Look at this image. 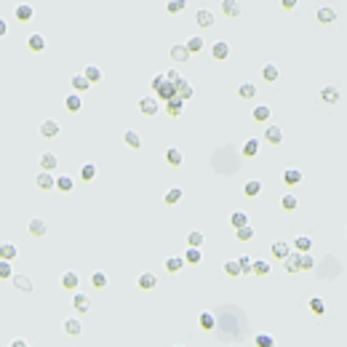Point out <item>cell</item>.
<instances>
[{
	"label": "cell",
	"instance_id": "6da1fadb",
	"mask_svg": "<svg viewBox=\"0 0 347 347\" xmlns=\"http://www.w3.org/2000/svg\"><path fill=\"white\" fill-rule=\"evenodd\" d=\"M150 88L155 91V99L158 102H171L176 96V86L171 80H166V75H155L153 83H150Z\"/></svg>",
	"mask_w": 347,
	"mask_h": 347
},
{
	"label": "cell",
	"instance_id": "7a4b0ae2",
	"mask_svg": "<svg viewBox=\"0 0 347 347\" xmlns=\"http://www.w3.org/2000/svg\"><path fill=\"white\" fill-rule=\"evenodd\" d=\"M38 163H40V171L54 174V171H56V166H59V158H56L54 153H43L40 158H38Z\"/></svg>",
	"mask_w": 347,
	"mask_h": 347
},
{
	"label": "cell",
	"instance_id": "3957f363",
	"mask_svg": "<svg viewBox=\"0 0 347 347\" xmlns=\"http://www.w3.org/2000/svg\"><path fill=\"white\" fill-rule=\"evenodd\" d=\"M315 19L320 24H334L337 22V11H334L331 5H320V8L315 11Z\"/></svg>",
	"mask_w": 347,
	"mask_h": 347
},
{
	"label": "cell",
	"instance_id": "277c9868",
	"mask_svg": "<svg viewBox=\"0 0 347 347\" xmlns=\"http://www.w3.org/2000/svg\"><path fill=\"white\" fill-rule=\"evenodd\" d=\"M59 283H62V289L64 291H75L77 289V283H80V278H77V272H73V270H67L59 278Z\"/></svg>",
	"mask_w": 347,
	"mask_h": 347
},
{
	"label": "cell",
	"instance_id": "5b68a950",
	"mask_svg": "<svg viewBox=\"0 0 347 347\" xmlns=\"http://www.w3.org/2000/svg\"><path fill=\"white\" fill-rule=\"evenodd\" d=\"M139 110H142V115H155L158 113V99H155V96H142L139 99Z\"/></svg>",
	"mask_w": 347,
	"mask_h": 347
},
{
	"label": "cell",
	"instance_id": "8992f818",
	"mask_svg": "<svg viewBox=\"0 0 347 347\" xmlns=\"http://www.w3.org/2000/svg\"><path fill=\"white\" fill-rule=\"evenodd\" d=\"M27 48L32 51V54H40V51H45V38L40 35V32H32V35L27 38Z\"/></svg>",
	"mask_w": 347,
	"mask_h": 347
},
{
	"label": "cell",
	"instance_id": "52a82bcc",
	"mask_svg": "<svg viewBox=\"0 0 347 347\" xmlns=\"http://www.w3.org/2000/svg\"><path fill=\"white\" fill-rule=\"evenodd\" d=\"M35 185L40 187L43 193H45V190H54V187H56V176H54V174H45V171H40V174L35 176Z\"/></svg>",
	"mask_w": 347,
	"mask_h": 347
},
{
	"label": "cell",
	"instance_id": "ba28073f",
	"mask_svg": "<svg viewBox=\"0 0 347 347\" xmlns=\"http://www.w3.org/2000/svg\"><path fill=\"white\" fill-rule=\"evenodd\" d=\"M265 142H267V145H280V142H283V128H280V126H267Z\"/></svg>",
	"mask_w": 347,
	"mask_h": 347
},
{
	"label": "cell",
	"instance_id": "9c48e42d",
	"mask_svg": "<svg viewBox=\"0 0 347 347\" xmlns=\"http://www.w3.org/2000/svg\"><path fill=\"white\" fill-rule=\"evenodd\" d=\"M270 251H272V257H275V259H280V262H283V259L291 254V246L286 243V240H275V243L270 246Z\"/></svg>",
	"mask_w": 347,
	"mask_h": 347
},
{
	"label": "cell",
	"instance_id": "30bf717a",
	"mask_svg": "<svg viewBox=\"0 0 347 347\" xmlns=\"http://www.w3.org/2000/svg\"><path fill=\"white\" fill-rule=\"evenodd\" d=\"M193 94H195V88H193V83H187L185 77H182L179 83H176V96H179L182 102H187V99H193Z\"/></svg>",
	"mask_w": 347,
	"mask_h": 347
},
{
	"label": "cell",
	"instance_id": "8fae6325",
	"mask_svg": "<svg viewBox=\"0 0 347 347\" xmlns=\"http://www.w3.org/2000/svg\"><path fill=\"white\" fill-rule=\"evenodd\" d=\"M136 286H139L142 291H153L155 286H158V278H155L153 272H142V275H139V280H136Z\"/></svg>",
	"mask_w": 347,
	"mask_h": 347
},
{
	"label": "cell",
	"instance_id": "7c38bea8",
	"mask_svg": "<svg viewBox=\"0 0 347 347\" xmlns=\"http://www.w3.org/2000/svg\"><path fill=\"white\" fill-rule=\"evenodd\" d=\"M320 99H323L326 104H337L339 99H342V94H339L337 86H323V91H320Z\"/></svg>",
	"mask_w": 347,
	"mask_h": 347
},
{
	"label": "cell",
	"instance_id": "4fadbf2b",
	"mask_svg": "<svg viewBox=\"0 0 347 347\" xmlns=\"http://www.w3.org/2000/svg\"><path fill=\"white\" fill-rule=\"evenodd\" d=\"M27 230H30V235H35V238H43L45 232H48V225H45L43 219H30V225H27Z\"/></svg>",
	"mask_w": 347,
	"mask_h": 347
},
{
	"label": "cell",
	"instance_id": "5bb4252c",
	"mask_svg": "<svg viewBox=\"0 0 347 347\" xmlns=\"http://www.w3.org/2000/svg\"><path fill=\"white\" fill-rule=\"evenodd\" d=\"M40 136L43 139H54V136H59V123L56 120H43L40 123Z\"/></svg>",
	"mask_w": 347,
	"mask_h": 347
},
{
	"label": "cell",
	"instance_id": "9a60e30c",
	"mask_svg": "<svg viewBox=\"0 0 347 347\" xmlns=\"http://www.w3.org/2000/svg\"><path fill=\"white\" fill-rule=\"evenodd\" d=\"M195 22H198V27L208 30V27H214V14L208 8H200L198 14H195Z\"/></svg>",
	"mask_w": 347,
	"mask_h": 347
},
{
	"label": "cell",
	"instance_id": "2e32d148",
	"mask_svg": "<svg viewBox=\"0 0 347 347\" xmlns=\"http://www.w3.org/2000/svg\"><path fill=\"white\" fill-rule=\"evenodd\" d=\"M294 248H297V254H310L312 238L310 235H297V238H294Z\"/></svg>",
	"mask_w": 347,
	"mask_h": 347
},
{
	"label": "cell",
	"instance_id": "e0dca14e",
	"mask_svg": "<svg viewBox=\"0 0 347 347\" xmlns=\"http://www.w3.org/2000/svg\"><path fill=\"white\" fill-rule=\"evenodd\" d=\"M211 56L219 59V62H225V59L230 56V45H227L225 40H217V43L211 45Z\"/></svg>",
	"mask_w": 347,
	"mask_h": 347
},
{
	"label": "cell",
	"instance_id": "ac0fdd59",
	"mask_svg": "<svg viewBox=\"0 0 347 347\" xmlns=\"http://www.w3.org/2000/svg\"><path fill=\"white\" fill-rule=\"evenodd\" d=\"M123 142H126L131 150H139V147H142V136H139V131H134V128L123 131Z\"/></svg>",
	"mask_w": 347,
	"mask_h": 347
},
{
	"label": "cell",
	"instance_id": "d6986e66",
	"mask_svg": "<svg viewBox=\"0 0 347 347\" xmlns=\"http://www.w3.org/2000/svg\"><path fill=\"white\" fill-rule=\"evenodd\" d=\"M187 59H190V51L185 48V43H176V45H171V62L182 64V62H187Z\"/></svg>",
	"mask_w": 347,
	"mask_h": 347
},
{
	"label": "cell",
	"instance_id": "ffe728a7",
	"mask_svg": "<svg viewBox=\"0 0 347 347\" xmlns=\"http://www.w3.org/2000/svg\"><path fill=\"white\" fill-rule=\"evenodd\" d=\"M70 86H73V91H75V94H83V91H88V88H91V83L86 80V75H83V73H77V75H73Z\"/></svg>",
	"mask_w": 347,
	"mask_h": 347
},
{
	"label": "cell",
	"instance_id": "44dd1931",
	"mask_svg": "<svg viewBox=\"0 0 347 347\" xmlns=\"http://www.w3.org/2000/svg\"><path fill=\"white\" fill-rule=\"evenodd\" d=\"M62 326H64V331H67L70 337H80V334H83V323L77 318H67Z\"/></svg>",
	"mask_w": 347,
	"mask_h": 347
},
{
	"label": "cell",
	"instance_id": "7402d4cb",
	"mask_svg": "<svg viewBox=\"0 0 347 347\" xmlns=\"http://www.w3.org/2000/svg\"><path fill=\"white\" fill-rule=\"evenodd\" d=\"M185 48L190 51V56H193V54H200V51L206 48V40H203L200 35H193V38H190V40L185 43Z\"/></svg>",
	"mask_w": 347,
	"mask_h": 347
},
{
	"label": "cell",
	"instance_id": "603a6c76",
	"mask_svg": "<svg viewBox=\"0 0 347 347\" xmlns=\"http://www.w3.org/2000/svg\"><path fill=\"white\" fill-rule=\"evenodd\" d=\"M166 163L168 166H182V163H185V155H182V150H176V147H168L166 150Z\"/></svg>",
	"mask_w": 347,
	"mask_h": 347
},
{
	"label": "cell",
	"instance_id": "cb8c5ba5",
	"mask_svg": "<svg viewBox=\"0 0 347 347\" xmlns=\"http://www.w3.org/2000/svg\"><path fill=\"white\" fill-rule=\"evenodd\" d=\"M19 248L14 243H0V262H14Z\"/></svg>",
	"mask_w": 347,
	"mask_h": 347
},
{
	"label": "cell",
	"instance_id": "d4e9b609",
	"mask_svg": "<svg viewBox=\"0 0 347 347\" xmlns=\"http://www.w3.org/2000/svg\"><path fill=\"white\" fill-rule=\"evenodd\" d=\"M64 107H67L70 113H80V107H83L80 94H67V96H64Z\"/></svg>",
	"mask_w": 347,
	"mask_h": 347
},
{
	"label": "cell",
	"instance_id": "484cf974",
	"mask_svg": "<svg viewBox=\"0 0 347 347\" xmlns=\"http://www.w3.org/2000/svg\"><path fill=\"white\" fill-rule=\"evenodd\" d=\"M262 77H265L267 83H275L280 77V70H278V64H265V67H262Z\"/></svg>",
	"mask_w": 347,
	"mask_h": 347
},
{
	"label": "cell",
	"instance_id": "4316f807",
	"mask_svg": "<svg viewBox=\"0 0 347 347\" xmlns=\"http://www.w3.org/2000/svg\"><path fill=\"white\" fill-rule=\"evenodd\" d=\"M73 307L77 312H88L91 310V299L86 297V294H75V297H73Z\"/></svg>",
	"mask_w": 347,
	"mask_h": 347
},
{
	"label": "cell",
	"instance_id": "83f0119b",
	"mask_svg": "<svg viewBox=\"0 0 347 347\" xmlns=\"http://www.w3.org/2000/svg\"><path fill=\"white\" fill-rule=\"evenodd\" d=\"M230 225H232V230H240V227H246V225H248V214H246V211H232V214H230Z\"/></svg>",
	"mask_w": 347,
	"mask_h": 347
},
{
	"label": "cell",
	"instance_id": "f1b7e54d",
	"mask_svg": "<svg viewBox=\"0 0 347 347\" xmlns=\"http://www.w3.org/2000/svg\"><path fill=\"white\" fill-rule=\"evenodd\" d=\"M254 120L257 123H265V120H270V115H272V110L267 107V104H257V107H254Z\"/></svg>",
	"mask_w": 347,
	"mask_h": 347
},
{
	"label": "cell",
	"instance_id": "f546056e",
	"mask_svg": "<svg viewBox=\"0 0 347 347\" xmlns=\"http://www.w3.org/2000/svg\"><path fill=\"white\" fill-rule=\"evenodd\" d=\"M283 182L289 187L299 185V182H302V171H299V168H286V171H283Z\"/></svg>",
	"mask_w": 347,
	"mask_h": 347
},
{
	"label": "cell",
	"instance_id": "4dcf8cb0",
	"mask_svg": "<svg viewBox=\"0 0 347 347\" xmlns=\"http://www.w3.org/2000/svg\"><path fill=\"white\" fill-rule=\"evenodd\" d=\"M83 75H86L88 83H99L102 80V70L96 67V64H86V67H83Z\"/></svg>",
	"mask_w": 347,
	"mask_h": 347
},
{
	"label": "cell",
	"instance_id": "1f68e13d",
	"mask_svg": "<svg viewBox=\"0 0 347 347\" xmlns=\"http://www.w3.org/2000/svg\"><path fill=\"white\" fill-rule=\"evenodd\" d=\"M14 289H19V291H24V294H30L32 291V280L27 278V275H14Z\"/></svg>",
	"mask_w": 347,
	"mask_h": 347
},
{
	"label": "cell",
	"instance_id": "d6a6232c",
	"mask_svg": "<svg viewBox=\"0 0 347 347\" xmlns=\"http://www.w3.org/2000/svg\"><path fill=\"white\" fill-rule=\"evenodd\" d=\"M222 11H225V16H230V19H235V16H240V3H235V0H225L222 3Z\"/></svg>",
	"mask_w": 347,
	"mask_h": 347
},
{
	"label": "cell",
	"instance_id": "836d02e7",
	"mask_svg": "<svg viewBox=\"0 0 347 347\" xmlns=\"http://www.w3.org/2000/svg\"><path fill=\"white\" fill-rule=\"evenodd\" d=\"M243 193H246V198H257V195L262 193V182L259 179H248L243 185Z\"/></svg>",
	"mask_w": 347,
	"mask_h": 347
},
{
	"label": "cell",
	"instance_id": "e575fe53",
	"mask_svg": "<svg viewBox=\"0 0 347 347\" xmlns=\"http://www.w3.org/2000/svg\"><path fill=\"white\" fill-rule=\"evenodd\" d=\"M182 107H185V102H182L179 96H174L171 102H166V113L171 115V117H179L182 115Z\"/></svg>",
	"mask_w": 347,
	"mask_h": 347
},
{
	"label": "cell",
	"instance_id": "d590c367",
	"mask_svg": "<svg viewBox=\"0 0 347 347\" xmlns=\"http://www.w3.org/2000/svg\"><path fill=\"white\" fill-rule=\"evenodd\" d=\"M14 14H16L19 22H30V19L35 16V8H32V5H16Z\"/></svg>",
	"mask_w": 347,
	"mask_h": 347
},
{
	"label": "cell",
	"instance_id": "8d00e7d4",
	"mask_svg": "<svg viewBox=\"0 0 347 347\" xmlns=\"http://www.w3.org/2000/svg\"><path fill=\"white\" fill-rule=\"evenodd\" d=\"M163 267H166L168 272H179L182 267H185V259L182 257H168L166 262H163Z\"/></svg>",
	"mask_w": 347,
	"mask_h": 347
},
{
	"label": "cell",
	"instance_id": "74e56055",
	"mask_svg": "<svg viewBox=\"0 0 347 347\" xmlns=\"http://www.w3.org/2000/svg\"><path fill=\"white\" fill-rule=\"evenodd\" d=\"M182 195H185V193H182V187H171L166 195H163V200H166L168 206H176V203L182 200Z\"/></svg>",
	"mask_w": 347,
	"mask_h": 347
},
{
	"label": "cell",
	"instance_id": "f35d334b",
	"mask_svg": "<svg viewBox=\"0 0 347 347\" xmlns=\"http://www.w3.org/2000/svg\"><path fill=\"white\" fill-rule=\"evenodd\" d=\"M238 96L240 99H254V96H257V86H254V83H240Z\"/></svg>",
	"mask_w": 347,
	"mask_h": 347
},
{
	"label": "cell",
	"instance_id": "ab89813d",
	"mask_svg": "<svg viewBox=\"0 0 347 347\" xmlns=\"http://www.w3.org/2000/svg\"><path fill=\"white\" fill-rule=\"evenodd\" d=\"M110 283V278H107V272H102V270H96L94 275H91V286L94 289H104V286Z\"/></svg>",
	"mask_w": 347,
	"mask_h": 347
},
{
	"label": "cell",
	"instance_id": "60d3db41",
	"mask_svg": "<svg viewBox=\"0 0 347 347\" xmlns=\"http://www.w3.org/2000/svg\"><path fill=\"white\" fill-rule=\"evenodd\" d=\"M299 259H302V254H289L283 262H286V272H299Z\"/></svg>",
	"mask_w": 347,
	"mask_h": 347
},
{
	"label": "cell",
	"instance_id": "b9f144b4",
	"mask_svg": "<svg viewBox=\"0 0 347 347\" xmlns=\"http://www.w3.org/2000/svg\"><path fill=\"white\" fill-rule=\"evenodd\" d=\"M243 155L246 158H257L259 155V139H248L243 145Z\"/></svg>",
	"mask_w": 347,
	"mask_h": 347
},
{
	"label": "cell",
	"instance_id": "7bdbcfd3",
	"mask_svg": "<svg viewBox=\"0 0 347 347\" xmlns=\"http://www.w3.org/2000/svg\"><path fill=\"white\" fill-rule=\"evenodd\" d=\"M198 323H200V329H203V331H211V329H214V323H217V320H214V312H200Z\"/></svg>",
	"mask_w": 347,
	"mask_h": 347
},
{
	"label": "cell",
	"instance_id": "ee69618b",
	"mask_svg": "<svg viewBox=\"0 0 347 347\" xmlns=\"http://www.w3.org/2000/svg\"><path fill=\"white\" fill-rule=\"evenodd\" d=\"M280 206H283V211H294V208L299 206V198L289 193V195H283V198H280Z\"/></svg>",
	"mask_w": 347,
	"mask_h": 347
},
{
	"label": "cell",
	"instance_id": "f6af8a7d",
	"mask_svg": "<svg viewBox=\"0 0 347 347\" xmlns=\"http://www.w3.org/2000/svg\"><path fill=\"white\" fill-rule=\"evenodd\" d=\"M251 272L254 275H267V272H270V262H267V259H254Z\"/></svg>",
	"mask_w": 347,
	"mask_h": 347
},
{
	"label": "cell",
	"instance_id": "bcb514c9",
	"mask_svg": "<svg viewBox=\"0 0 347 347\" xmlns=\"http://www.w3.org/2000/svg\"><path fill=\"white\" fill-rule=\"evenodd\" d=\"M80 179L83 182H94L96 179V166L94 163H86V166L80 168Z\"/></svg>",
	"mask_w": 347,
	"mask_h": 347
},
{
	"label": "cell",
	"instance_id": "7dc6e473",
	"mask_svg": "<svg viewBox=\"0 0 347 347\" xmlns=\"http://www.w3.org/2000/svg\"><path fill=\"white\" fill-rule=\"evenodd\" d=\"M75 182L70 179V176H56V190H62V193H73Z\"/></svg>",
	"mask_w": 347,
	"mask_h": 347
},
{
	"label": "cell",
	"instance_id": "c3c4849f",
	"mask_svg": "<svg viewBox=\"0 0 347 347\" xmlns=\"http://www.w3.org/2000/svg\"><path fill=\"white\" fill-rule=\"evenodd\" d=\"M310 310L315 312V315H323V312H326V302H323V297H310Z\"/></svg>",
	"mask_w": 347,
	"mask_h": 347
},
{
	"label": "cell",
	"instance_id": "681fc988",
	"mask_svg": "<svg viewBox=\"0 0 347 347\" xmlns=\"http://www.w3.org/2000/svg\"><path fill=\"white\" fill-rule=\"evenodd\" d=\"M200 243H203V232H200V230L187 232V246H190V248H200Z\"/></svg>",
	"mask_w": 347,
	"mask_h": 347
},
{
	"label": "cell",
	"instance_id": "f907efd6",
	"mask_svg": "<svg viewBox=\"0 0 347 347\" xmlns=\"http://www.w3.org/2000/svg\"><path fill=\"white\" fill-rule=\"evenodd\" d=\"M254 345L257 347H275V339L270 334H257V337H254Z\"/></svg>",
	"mask_w": 347,
	"mask_h": 347
},
{
	"label": "cell",
	"instance_id": "816d5d0a",
	"mask_svg": "<svg viewBox=\"0 0 347 347\" xmlns=\"http://www.w3.org/2000/svg\"><path fill=\"white\" fill-rule=\"evenodd\" d=\"M182 259H185V265H198L200 262V248H187V254Z\"/></svg>",
	"mask_w": 347,
	"mask_h": 347
},
{
	"label": "cell",
	"instance_id": "f5cc1de1",
	"mask_svg": "<svg viewBox=\"0 0 347 347\" xmlns=\"http://www.w3.org/2000/svg\"><path fill=\"white\" fill-rule=\"evenodd\" d=\"M225 275H230V278H238V275H240L238 259H230V262H225Z\"/></svg>",
	"mask_w": 347,
	"mask_h": 347
},
{
	"label": "cell",
	"instance_id": "db71d44e",
	"mask_svg": "<svg viewBox=\"0 0 347 347\" xmlns=\"http://www.w3.org/2000/svg\"><path fill=\"white\" fill-rule=\"evenodd\" d=\"M185 0H168V3H166V11H168V14H179V11H185Z\"/></svg>",
	"mask_w": 347,
	"mask_h": 347
},
{
	"label": "cell",
	"instance_id": "11a10c76",
	"mask_svg": "<svg viewBox=\"0 0 347 347\" xmlns=\"http://www.w3.org/2000/svg\"><path fill=\"white\" fill-rule=\"evenodd\" d=\"M238 267H240V272H251V267H254V259L251 257H246V254H243V257H238Z\"/></svg>",
	"mask_w": 347,
	"mask_h": 347
},
{
	"label": "cell",
	"instance_id": "9f6ffc18",
	"mask_svg": "<svg viewBox=\"0 0 347 347\" xmlns=\"http://www.w3.org/2000/svg\"><path fill=\"white\" fill-rule=\"evenodd\" d=\"M235 235H238V240H251L254 238V227L246 225V227H240V230H235Z\"/></svg>",
	"mask_w": 347,
	"mask_h": 347
},
{
	"label": "cell",
	"instance_id": "6f0895ef",
	"mask_svg": "<svg viewBox=\"0 0 347 347\" xmlns=\"http://www.w3.org/2000/svg\"><path fill=\"white\" fill-rule=\"evenodd\" d=\"M315 267V259L310 257V254H302V259H299V270H312Z\"/></svg>",
	"mask_w": 347,
	"mask_h": 347
},
{
	"label": "cell",
	"instance_id": "680465c9",
	"mask_svg": "<svg viewBox=\"0 0 347 347\" xmlns=\"http://www.w3.org/2000/svg\"><path fill=\"white\" fill-rule=\"evenodd\" d=\"M0 278H14V267H11V262H0Z\"/></svg>",
	"mask_w": 347,
	"mask_h": 347
},
{
	"label": "cell",
	"instance_id": "91938a15",
	"mask_svg": "<svg viewBox=\"0 0 347 347\" xmlns=\"http://www.w3.org/2000/svg\"><path fill=\"white\" fill-rule=\"evenodd\" d=\"M11 347H30V345H27V339H22V337H16V339H14V342H11Z\"/></svg>",
	"mask_w": 347,
	"mask_h": 347
},
{
	"label": "cell",
	"instance_id": "94428289",
	"mask_svg": "<svg viewBox=\"0 0 347 347\" xmlns=\"http://www.w3.org/2000/svg\"><path fill=\"white\" fill-rule=\"evenodd\" d=\"M5 32H8V24H5V19H0V38H3Z\"/></svg>",
	"mask_w": 347,
	"mask_h": 347
},
{
	"label": "cell",
	"instance_id": "6125c7cd",
	"mask_svg": "<svg viewBox=\"0 0 347 347\" xmlns=\"http://www.w3.org/2000/svg\"><path fill=\"white\" fill-rule=\"evenodd\" d=\"M280 5H283V8H286V11H291V8H294V5H297V3H294V0H283V3H280Z\"/></svg>",
	"mask_w": 347,
	"mask_h": 347
},
{
	"label": "cell",
	"instance_id": "be15d7a7",
	"mask_svg": "<svg viewBox=\"0 0 347 347\" xmlns=\"http://www.w3.org/2000/svg\"><path fill=\"white\" fill-rule=\"evenodd\" d=\"M174 347H185V345H174Z\"/></svg>",
	"mask_w": 347,
	"mask_h": 347
}]
</instances>
